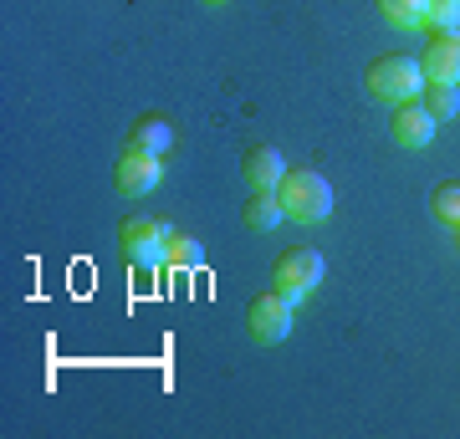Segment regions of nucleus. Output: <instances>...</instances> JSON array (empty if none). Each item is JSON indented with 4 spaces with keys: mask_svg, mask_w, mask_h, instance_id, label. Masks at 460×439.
I'll list each match as a JSON object with an SVG mask.
<instances>
[{
    "mask_svg": "<svg viewBox=\"0 0 460 439\" xmlns=\"http://www.w3.org/2000/svg\"><path fill=\"white\" fill-rule=\"evenodd\" d=\"M118 189H123V195L128 199H138V195H154V189H159V180H164V163H159V154H123V159H118Z\"/></svg>",
    "mask_w": 460,
    "mask_h": 439,
    "instance_id": "423d86ee",
    "label": "nucleus"
},
{
    "mask_svg": "<svg viewBox=\"0 0 460 439\" xmlns=\"http://www.w3.org/2000/svg\"><path fill=\"white\" fill-rule=\"evenodd\" d=\"M323 256H317L313 245H292V250H281L277 256V271H271V281H277V292H287V296H302L307 292H317L323 286Z\"/></svg>",
    "mask_w": 460,
    "mask_h": 439,
    "instance_id": "39448f33",
    "label": "nucleus"
},
{
    "mask_svg": "<svg viewBox=\"0 0 460 439\" xmlns=\"http://www.w3.org/2000/svg\"><path fill=\"white\" fill-rule=\"evenodd\" d=\"M425 26L435 36H460V0H429Z\"/></svg>",
    "mask_w": 460,
    "mask_h": 439,
    "instance_id": "4468645a",
    "label": "nucleus"
},
{
    "mask_svg": "<svg viewBox=\"0 0 460 439\" xmlns=\"http://www.w3.org/2000/svg\"><path fill=\"white\" fill-rule=\"evenodd\" d=\"M277 199L287 220H302V225H317L332 215V184L317 169H287V180L277 184Z\"/></svg>",
    "mask_w": 460,
    "mask_h": 439,
    "instance_id": "f257e3e1",
    "label": "nucleus"
},
{
    "mask_svg": "<svg viewBox=\"0 0 460 439\" xmlns=\"http://www.w3.org/2000/svg\"><path fill=\"white\" fill-rule=\"evenodd\" d=\"M296 327V296L287 292H261V296H251V307H246V332L256 342H281L287 332Z\"/></svg>",
    "mask_w": 460,
    "mask_h": 439,
    "instance_id": "20e7f679",
    "label": "nucleus"
},
{
    "mask_svg": "<svg viewBox=\"0 0 460 439\" xmlns=\"http://www.w3.org/2000/svg\"><path fill=\"white\" fill-rule=\"evenodd\" d=\"M210 5H220V0H210Z\"/></svg>",
    "mask_w": 460,
    "mask_h": 439,
    "instance_id": "f3484780",
    "label": "nucleus"
},
{
    "mask_svg": "<svg viewBox=\"0 0 460 439\" xmlns=\"http://www.w3.org/2000/svg\"><path fill=\"white\" fill-rule=\"evenodd\" d=\"M425 11H429V0H378V16L389 21V26H425Z\"/></svg>",
    "mask_w": 460,
    "mask_h": 439,
    "instance_id": "f8f14e48",
    "label": "nucleus"
},
{
    "mask_svg": "<svg viewBox=\"0 0 460 439\" xmlns=\"http://www.w3.org/2000/svg\"><path fill=\"white\" fill-rule=\"evenodd\" d=\"M281 180H287V159H281V148L256 144L246 154V184L251 189H277Z\"/></svg>",
    "mask_w": 460,
    "mask_h": 439,
    "instance_id": "9d476101",
    "label": "nucleus"
},
{
    "mask_svg": "<svg viewBox=\"0 0 460 439\" xmlns=\"http://www.w3.org/2000/svg\"><path fill=\"white\" fill-rule=\"evenodd\" d=\"M281 220H287V210H281V199H277V189H251V205H246V225L251 230H277Z\"/></svg>",
    "mask_w": 460,
    "mask_h": 439,
    "instance_id": "9b49d317",
    "label": "nucleus"
},
{
    "mask_svg": "<svg viewBox=\"0 0 460 439\" xmlns=\"http://www.w3.org/2000/svg\"><path fill=\"white\" fill-rule=\"evenodd\" d=\"M420 87H425V66H420V57L389 51V57H378V62L368 66V92H374V98L410 102V98H420Z\"/></svg>",
    "mask_w": 460,
    "mask_h": 439,
    "instance_id": "f03ea898",
    "label": "nucleus"
},
{
    "mask_svg": "<svg viewBox=\"0 0 460 439\" xmlns=\"http://www.w3.org/2000/svg\"><path fill=\"white\" fill-rule=\"evenodd\" d=\"M169 266H199V245L190 241V235H174V245H169Z\"/></svg>",
    "mask_w": 460,
    "mask_h": 439,
    "instance_id": "dca6fc26",
    "label": "nucleus"
},
{
    "mask_svg": "<svg viewBox=\"0 0 460 439\" xmlns=\"http://www.w3.org/2000/svg\"><path fill=\"white\" fill-rule=\"evenodd\" d=\"M456 235H460V225H456Z\"/></svg>",
    "mask_w": 460,
    "mask_h": 439,
    "instance_id": "a211bd4d",
    "label": "nucleus"
},
{
    "mask_svg": "<svg viewBox=\"0 0 460 439\" xmlns=\"http://www.w3.org/2000/svg\"><path fill=\"white\" fill-rule=\"evenodd\" d=\"M425 108L440 118V123L445 118H456L460 113V87L456 82H425Z\"/></svg>",
    "mask_w": 460,
    "mask_h": 439,
    "instance_id": "ddd939ff",
    "label": "nucleus"
},
{
    "mask_svg": "<svg viewBox=\"0 0 460 439\" xmlns=\"http://www.w3.org/2000/svg\"><path fill=\"white\" fill-rule=\"evenodd\" d=\"M169 144H174V123L159 118V113H144L128 128V148H133V154H159V159H164Z\"/></svg>",
    "mask_w": 460,
    "mask_h": 439,
    "instance_id": "1a4fd4ad",
    "label": "nucleus"
},
{
    "mask_svg": "<svg viewBox=\"0 0 460 439\" xmlns=\"http://www.w3.org/2000/svg\"><path fill=\"white\" fill-rule=\"evenodd\" d=\"M429 210L440 215L445 225H460V180L435 184V195H429Z\"/></svg>",
    "mask_w": 460,
    "mask_h": 439,
    "instance_id": "2eb2a0df",
    "label": "nucleus"
},
{
    "mask_svg": "<svg viewBox=\"0 0 460 439\" xmlns=\"http://www.w3.org/2000/svg\"><path fill=\"white\" fill-rule=\"evenodd\" d=\"M420 66H425V82H460V36H435Z\"/></svg>",
    "mask_w": 460,
    "mask_h": 439,
    "instance_id": "6e6552de",
    "label": "nucleus"
},
{
    "mask_svg": "<svg viewBox=\"0 0 460 439\" xmlns=\"http://www.w3.org/2000/svg\"><path fill=\"white\" fill-rule=\"evenodd\" d=\"M123 250H128V260L138 266V271H159V266H169V245H174V225H164V220H123Z\"/></svg>",
    "mask_w": 460,
    "mask_h": 439,
    "instance_id": "7ed1b4c3",
    "label": "nucleus"
},
{
    "mask_svg": "<svg viewBox=\"0 0 460 439\" xmlns=\"http://www.w3.org/2000/svg\"><path fill=\"white\" fill-rule=\"evenodd\" d=\"M435 128H440V118L429 113L425 102H399V113H394V144L399 148H429L435 144Z\"/></svg>",
    "mask_w": 460,
    "mask_h": 439,
    "instance_id": "0eeeda50",
    "label": "nucleus"
}]
</instances>
